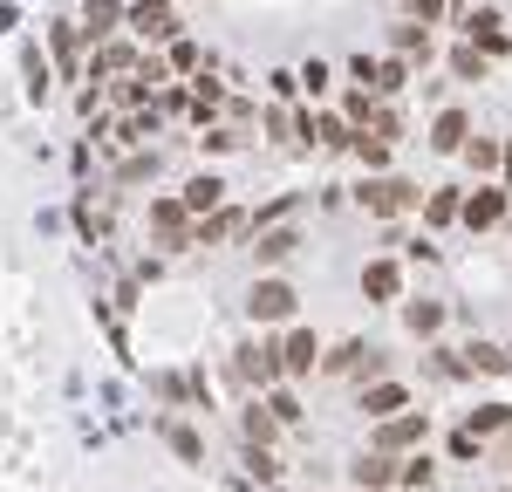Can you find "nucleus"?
Returning a JSON list of instances; mask_svg holds the SVG:
<instances>
[{
	"label": "nucleus",
	"mask_w": 512,
	"mask_h": 492,
	"mask_svg": "<svg viewBox=\"0 0 512 492\" xmlns=\"http://www.w3.org/2000/svg\"><path fill=\"white\" fill-rule=\"evenodd\" d=\"M144 233H151V246H158L164 260H171V253H198V219L185 212L178 192H151V205H144Z\"/></svg>",
	"instance_id": "1"
},
{
	"label": "nucleus",
	"mask_w": 512,
	"mask_h": 492,
	"mask_svg": "<svg viewBox=\"0 0 512 492\" xmlns=\"http://www.w3.org/2000/svg\"><path fill=\"white\" fill-rule=\"evenodd\" d=\"M369 219H383V226H396V219H410V212H424V185L417 178H396V171H383V178H362L349 192Z\"/></svg>",
	"instance_id": "2"
},
{
	"label": "nucleus",
	"mask_w": 512,
	"mask_h": 492,
	"mask_svg": "<svg viewBox=\"0 0 512 492\" xmlns=\"http://www.w3.org/2000/svg\"><path fill=\"white\" fill-rule=\"evenodd\" d=\"M226 369H233V383L246 390V397H267L274 383H287V369H280V342H274V335H260V342H239Z\"/></svg>",
	"instance_id": "3"
},
{
	"label": "nucleus",
	"mask_w": 512,
	"mask_h": 492,
	"mask_svg": "<svg viewBox=\"0 0 512 492\" xmlns=\"http://www.w3.org/2000/svg\"><path fill=\"white\" fill-rule=\"evenodd\" d=\"M246 315H253V328H294L301 294H294L287 274H253V287H246Z\"/></svg>",
	"instance_id": "4"
},
{
	"label": "nucleus",
	"mask_w": 512,
	"mask_h": 492,
	"mask_svg": "<svg viewBox=\"0 0 512 492\" xmlns=\"http://www.w3.org/2000/svg\"><path fill=\"white\" fill-rule=\"evenodd\" d=\"M41 48H48V62H55L62 82L89 76V35H82L76 21H48V28H41Z\"/></svg>",
	"instance_id": "5"
},
{
	"label": "nucleus",
	"mask_w": 512,
	"mask_h": 492,
	"mask_svg": "<svg viewBox=\"0 0 512 492\" xmlns=\"http://www.w3.org/2000/svg\"><path fill=\"white\" fill-rule=\"evenodd\" d=\"M123 35H137L144 48H171V41H185V21H178V7H158V0H130V21H123Z\"/></svg>",
	"instance_id": "6"
},
{
	"label": "nucleus",
	"mask_w": 512,
	"mask_h": 492,
	"mask_svg": "<svg viewBox=\"0 0 512 492\" xmlns=\"http://www.w3.org/2000/svg\"><path fill=\"white\" fill-rule=\"evenodd\" d=\"M424 438H431V410H403V417H390V424L369 431V451L410 458V451H424Z\"/></svg>",
	"instance_id": "7"
},
{
	"label": "nucleus",
	"mask_w": 512,
	"mask_h": 492,
	"mask_svg": "<svg viewBox=\"0 0 512 492\" xmlns=\"http://www.w3.org/2000/svg\"><path fill=\"white\" fill-rule=\"evenodd\" d=\"M458 35L472 41V48H485L492 62H506V55H512V28H506V14H499V7H472V14L458 21Z\"/></svg>",
	"instance_id": "8"
},
{
	"label": "nucleus",
	"mask_w": 512,
	"mask_h": 492,
	"mask_svg": "<svg viewBox=\"0 0 512 492\" xmlns=\"http://www.w3.org/2000/svg\"><path fill=\"white\" fill-rule=\"evenodd\" d=\"M478 130H472V110H458V103H444L431 117V130H424V144H431L437 158H465V144H472Z\"/></svg>",
	"instance_id": "9"
},
{
	"label": "nucleus",
	"mask_w": 512,
	"mask_h": 492,
	"mask_svg": "<svg viewBox=\"0 0 512 492\" xmlns=\"http://www.w3.org/2000/svg\"><path fill=\"white\" fill-rule=\"evenodd\" d=\"M321 356H328V349H321V335L315 328H280V369H287V383H301V376H315L321 369Z\"/></svg>",
	"instance_id": "10"
},
{
	"label": "nucleus",
	"mask_w": 512,
	"mask_h": 492,
	"mask_svg": "<svg viewBox=\"0 0 512 492\" xmlns=\"http://www.w3.org/2000/svg\"><path fill=\"white\" fill-rule=\"evenodd\" d=\"M396 479H403V458H390V451H355L349 458V492H396Z\"/></svg>",
	"instance_id": "11"
},
{
	"label": "nucleus",
	"mask_w": 512,
	"mask_h": 492,
	"mask_svg": "<svg viewBox=\"0 0 512 492\" xmlns=\"http://www.w3.org/2000/svg\"><path fill=\"white\" fill-rule=\"evenodd\" d=\"M123 21H130V0H82L76 28L89 35V48H103V41L123 35Z\"/></svg>",
	"instance_id": "12"
},
{
	"label": "nucleus",
	"mask_w": 512,
	"mask_h": 492,
	"mask_svg": "<svg viewBox=\"0 0 512 492\" xmlns=\"http://www.w3.org/2000/svg\"><path fill=\"white\" fill-rule=\"evenodd\" d=\"M246 253H253V267H260V274H280V267L301 253V226H267V233H253Z\"/></svg>",
	"instance_id": "13"
},
{
	"label": "nucleus",
	"mask_w": 512,
	"mask_h": 492,
	"mask_svg": "<svg viewBox=\"0 0 512 492\" xmlns=\"http://www.w3.org/2000/svg\"><path fill=\"white\" fill-rule=\"evenodd\" d=\"M301 144H315V151H349L355 130L342 110H301Z\"/></svg>",
	"instance_id": "14"
},
{
	"label": "nucleus",
	"mask_w": 512,
	"mask_h": 492,
	"mask_svg": "<svg viewBox=\"0 0 512 492\" xmlns=\"http://www.w3.org/2000/svg\"><path fill=\"white\" fill-rule=\"evenodd\" d=\"M158 438L171 445L178 465H205V431H198L192 417H178V410H158Z\"/></svg>",
	"instance_id": "15"
},
{
	"label": "nucleus",
	"mask_w": 512,
	"mask_h": 492,
	"mask_svg": "<svg viewBox=\"0 0 512 492\" xmlns=\"http://www.w3.org/2000/svg\"><path fill=\"white\" fill-rule=\"evenodd\" d=\"M362 301H396V308H403V260H396V253L362 260Z\"/></svg>",
	"instance_id": "16"
},
{
	"label": "nucleus",
	"mask_w": 512,
	"mask_h": 492,
	"mask_svg": "<svg viewBox=\"0 0 512 492\" xmlns=\"http://www.w3.org/2000/svg\"><path fill=\"white\" fill-rule=\"evenodd\" d=\"M226 192H233V185H226L219 171H192V178L178 185V199H185V212H192V219H212L219 205H233Z\"/></svg>",
	"instance_id": "17"
},
{
	"label": "nucleus",
	"mask_w": 512,
	"mask_h": 492,
	"mask_svg": "<svg viewBox=\"0 0 512 492\" xmlns=\"http://www.w3.org/2000/svg\"><path fill=\"white\" fill-rule=\"evenodd\" d=\"M451 226H465V185H431L424 192V233H451Z\"/></svg>",
	"instance_id": "18"
},
{
	"label": "nucleus",
	"mask_w": 512,
	"mask_h": 492,
	"mask_svg": "<svg viewBox=\"0 0 512 492\" xmlns=\"http://www.w3.org/2000/svg\"><path fill=\"white\" fill-rule=\"evenodd\" d=\"M506 205H512L506 185H472V192H465V233H492V226L506 219Z\"/></svg>",
	"instance_id": "19"
},
{
	"label": "nucleus",
	"mask_w": 512,
	"mask_h": 492,
	"mask_svg": "<svg viewBox=\"0 0 512 492\" xmlns=\"http://www.w3.org/2000/svg\"><path fill=\"white\" fill-rule=\"evenodd\" d=\"M396 315H403V328H410L417 342H437V335H444V322H451V308H444V301H431V294H403V308H396Z\"/></svg>",
	"instance_id": "20"
},
{
	"label": "nucleus",
	"mask_w": 512,
	"mask_h": 492,
	"mask_svg": "<svg viewBox=\"0 0 512 492\" xmlns=\"http://www.w3.org/2000/svg\"><path fill=\"white\" fill-rule=\"evenodd\" d=\"M390 55H403L410 69H431V55H437V35L424 28V21H410V14H403V21L390 28Z\"/></svg>",
	"instance_id": "21"
},
{
	"label": "nucleus",
	"mask_w": 512,
	"mask_h": 492,
	"mask_svg": "<svg viewBox=\"0 0 512 492\" xmlns=\"http://www.w3.org/2000/svg\"><path fill=\"white\" fill-rule=\"evenodd\" d=\"M48 89H55V62H48V48H41V41H21V96L41 110Z\"/></svg>",
	"instance_id": "22"
},
{
	"label": "nucleus",
	"mask_w": 512,
	"mask_h": 492,
	"mask_svg": "<svg viewBox=\"0 0 512 492\" xmlns=\"http://www.w3.org/2000/svg\"><path fill=\"white\" fill-rule=\"evenodd\" d=\"M233 240H253V212L219 205L212 219H198V246H233Z\"/></svg>",
	"instance_id": "23"
},
{
	"label": "nucleus",
	"mask_w": 512,
	"mask_h": 492,
	"mask_svg": "<svg viewBox=\"0 0 512 492\" xmlns=\"http://www.w3.org/2000/svg\"><path fill=\"white\" fill-rule=\"evenodd\" d=\"M403 410H410V383H396V376H383V383L362 390V417H369V424H390Z\"/></svg>",
	"instance_id": "24"
},
{
	"label": "nucleus",
	"mask_w": 512,
	"mask_h": 492,
	"mask_svg": "<svg viewBox=\"0 0 512 492\" xmlns=\"http://www.w3.org/2000/svg\"><path fill=\"white\" fill-rule=\"evenodd\" d=\"M158 171H164L158 144H151V151H123L117 171H110V185H117V192H137V185H158Z\"/></svg>",
	"instance_id": "25"
},
{
	"label": "nucleus",
	"mask_w": 512,
	"mask_h": 492,
	"mask_svg": "<svg viewBox=\"0 0 512 492\" xmlns=\"http://www.w3.org/2000/svg\"><path fill=\"white\" fill-rule=\"evenodd\" d=\"M239 431H246V445H260V451H274V438L287 431L274 410H267V397H246L239 404Z\"/></svg>",
	"instance_id": "26"
},
{
	"label": "nucleus",
	"mask_w": 512,
	"mask_h": 492,
	"mask_svg": "<svg viewBox=\"0 0 512 492\" xmlns=\"http://www.w3.org/2000/svg\"><path fill=\"white\" fill-rule=\"evenodd\" d=\"M465 431H472L478 445H499V438L512 431V404H506V397H492V404L465 410Z\"/></svg>",
	"instance_id": "27"
},
{
	"label": "nucleus",
	"mask_w": 512,
	"mask_h": 492,
	"mask_svg": "<svg viewBox=\"0 0 512 492\" xmlns=\"http://www.w3.org/2000/svg\"><path fill=\"white\" fill-rule=\"evenodd\" d=\"M499 164H506V137H472L465 144V171L478 185H499Z\"/></svg>",
	"instance_id": "28"
},
{
	"label": "nucleus",
	"mask_w": 512,
	"mask_h": 492,
	"mask_svg": "<svg viewBox=\"0 0 512 492\" xmlns=\"http://www.w3.org/2000/svg\"><path fill=\"white\" fill-rule=\"evenodd\" d=\"M349 158L362 164V178H383V171H390V158H396V144H383V137H376V130H355Z\"/></svg>",
	"instance_id": "29"
},
{
	"label": "nucleus",
	"mask_w": 512,
	"mask_h": 492,
	"mask_svg": "<svg viewBox=\"0 0 512 492\" xmlns=\"http://www.w3.org/2000/svg\"><path fill=\"white\" fill-rule=\"evenodd\" d=\"M260 137L267 144H301V110L294 103H267L260 110Z\"/></svg>",
	"instance_id": "30"
},
{
	"label": "nucleus",
	"mask_w": 512,
	"mask_h": 492,
	"mask_svg": "<svg viewBox=\"0 0 512 492\" xmlns=\"http://www.w3.org/2000/svg\"><path fill=\"white\" fill-rule=\"evenodd\" d=\"M465 369H472V376H506L512 349H506V342H478V335H472V342H465Z\"/></svg>",
	"instance_id": "31"
},
{
	"label": "nucleus",
	"mask_w": 512,
	"mask_h": 492,
	"mask_svg": "<svg viewBox=\"0 0 512 492\" xmlns=\"http://www.w3.org/2000/svg\"><path fill=\"white\" fill-rule=\"evenodd\" d=\"M151 103H158V89H151L144 76H117L110 82V110H123V117H137V110H151Z\"/></svg>",
	"instance_id": "32"
},
{
	"label": "nucleus",
	"mask_w": 512,
	"mask_h": 492,
	"mask_svg": "<svg viewBox=\"0 0 512 492\" xmlns=\"http://www.w3.org/2000/svg\"><path fill=\"white\" fill-rule=\"evenodd\" d=\"M164 62H171V82H192L198 69H219V62H212V55H205V48H198L192 35H185V41H171V48H164Z\"/></svg>",
	"instance_id": "33"
},
{
	"label": "nucleus",
	"mask_w": 512,
	"mask_h": 492,
	"mask_svg": "<svg viewBox=\"0 0 512 492\" xmlns=\"http://www.w3.org/2000/svg\"><path fill=\"white\" fill-rule=\"evenodd\" d=\"M444 69H451V82H485V76H492V55L472 48V41H458V48L444 55Z\"/></svg>",
	"instance_id": "34"
},
{
	"label": "nucleus",
	"mask_w": 512,
	"mask_h": 492,
	"mask_svg": "<svg viewBox=\"0 0 512 492\" xmlns=\"http://www.w3.org/2000/svg\"><path fill=\"white\" fill-rule=\"evenodd\" d=\"M294 212H301V192H274V199L253 205V233H267V226H294Z\"/></svg>",
	"instance_id": "35"
},
{
	"label": "nucleus",
	"mask_w": 512,
	"mask_h": 492,
	"mask_svg": "<svg viewBox=\"0 0 512 492\" xmlns=\"http://www.w3.org/2000/svg\"><path fill=\"white\" fill-rule=\"evenodd\" d=\"M403 89H417V69H410L403 55H383V62H376V96L390 103V96H403Z\"/></svg>",
	"instance_id": "36"
},
{
	"label": "nucleus",
	"mask_w": 512,
	"mask_h": 492,
	"mask_svg": "<svg viewBox=\"0 0 512 492\" xmlns=\"http://www.w3.org/2000/svg\"><path fill=\"white\" fill-rule=\"evenodd\" d=\"M362 356H369V342H362V335H349V342H335V349L321 356V376H355V369H362Z\"/></svg>",
	"instance_id": "37"
},
{
	"label": "nucleus",
	"mask_w": 512,
	"mask_h": 492,
	"mask_svg": "<svg viewBox=\"0 0 512 492\" xmlns=\"http://www.w3.org/2000/svg\"><path fill=\"white\" fill-rule=\"evenodd\" d=\"M342 117H349V130H369V123L383 117V96L376 89H349L342 96Z\"/></svg>",
	"instance_id": "38"
},
{
	"label": "nucleus",
	"mask_w": 512,
	"mask_h": 492,
	"mask_svg": "<svg viewBox=\"0 0 512 492\" xmlns=\"http://www.w3.org/2000/svg\"><path fill=\"white\" fill-rule=\"evenodd\" d=\"M198 151H205V158H233V151H246V130L212 123V130H198Z\"/></svg>",
	"instance_id": "39"
},
{
	"label": "nucleus",
	"mask_w": 512,
	"mask_h": 492,
	"mask_svg": "<svg viewBox=\"0 0 512 492\" xmlns=\"http://www.w3.org/2000/svg\"><path fill=\"white\" fill-rule=\"evenodd\" d=\"M431 486H437L431 451H410V458H403V479H396V492H431Z\"/></svg>",
	"instance_id": "40"
},
{
	"label": "nucleus",
	"mask_w": 512,
	"mask_h": 492,
	"mask_svg": "<svg viewBox=\"0 0 512 492\" xmlns=\"http://www.w3.org/2000/svg\"><path fill=\"white\" fill-rule=\"evenodd\" d=\"M328 89H335V69H328L321 55H308V62H301V96H315V110H321Z\"/></svg>",
	"instance_id": "41"
},
{
	"label": "nucleus",
	"mask_w": 512,
	"mask_h": 492,
	"mask_svg": "<svg viewBox=\"0 0 512 492\" xmlns=\"http://www.w3.org/2000/svg\"><path fill=\"white\" fill-rule=\"evenodd\" d=\"M246 479L274 492V479H280V458H274V451H260V445H246Z\"/></svg>",
	"instance_id": "42"
},
{
	"label": "nucleus",
	"mask_w": 512,
	"mask_h": 492,
	"mask_svg": "<svg viewBox=\"0 0 512 492\" xmlns=\"http://www.w3.org/2000/svg\"><path fill=\"white\" fill-rule=\"evenodd\" d=\"M96 328L110 335V349H117L123 363H130V335H123V315H117V308H110V301H96Z\"/></svg>",
	"instance_id": "43"
},
{
	"label": "nucleus",
	"mask_w": 512,
	"mask_h": 492,
	"mask_svg": "<svg viewBox=\"0 0 512 492\" xmlns=\"http://www.w3.org/2000/svg\"><path fill=\"white\" fill-rule=\"evenodd\" d=\"M437 376V383H458V376H472V369H465V349H431V363H424Z\"/></svg>",
	"instance_id": "44"
},
{
	"label": "nucleus",
	"mask_w": 512,
	"mask_h": 492,
	"mask_svg": "<svg viewBox=\"0 0 512 492\" xmlns=\"http://www.w3.org/2000/svg\"><path fill=\"white\" fill-rule=\"evenodd\" d=\"M267 410H274L280 424H301V417H308V410H301V397H294V383H274V390H267Z\"/></svg>",
	"instance_id": "45"
},
{
	"label": "nucleus",
	"mask_w": 512,
	"mask_h": 492,
	"mask_svg": "<svg viewBox=\"0 0 512 492\" xmlns=\"http://www.w3.org/2000/svg\"><path fill=\"white\" fill-rule=\"evenodd\" d=\"M158 110H164V123H171V117H192V82H164V89H158Z\"/></svg>",
	"instance_id": "46"
},
{
	"label": "nucleus",
	"mask_w": 512,
	"mask_h": 492,
	"mask_svg": "<svg viewBox=\"0 0 512 492\" xmlns=\"http://www.w3.org/2000/svg\"><path fill=\"white\" fill-rule=\"evenodd\" d=\"M410 21H424V28H444V21H458V14H451V0H410Z\"/></svg>",
	"instance_id": "47"
},
{
	"label": "nucleus",
	"mask_w": 512,
	"mask_h": 492,
	"mask_svg": "<svg viewBox=\"0 0 512 492\" xmlns=\"http://www.w3.org/2000/svg\"><path fill=\"white\" fill-rule=\"evenodd\" d=\"M444 451H451L458 465H472V458H485V445H478V438H472V431H465V424H458V431L444 438Z\"/></svg>",
	"instance_id": "48"
},
{
	"label": "nucleus",
	"mask_w": 512,
	"mask_h": 492,
	"mask_svg": "<svg viewBox=\"0 0 512 492\" xmlns=\"http://www.w3.org/2000/svg\"><path fill=\"white\" fill-rule=\"evenodd\" d=\"M267 89H274V103H294V96H301V69H274Z\"/></svg>",
	"instance_id": "49"
},
{
	"label": "nucleus",
	"mask_w": 512,
	"mask_h": 492,
	"mask_svg": "<svg viewBox=\"0 0 512 492\" xmlns=\"http://www.w3.org/2000/svg\"><path fill=\"white\" fill-rule=\"evenodd\" d=\"M383 376H390V356H383V349H369V356H362V369H355V383L369 390V383H383Z\"/></svg>",
	"instance_id": "50"
},
{
	"label": "nucleus",
	"mask_w": 512,
	"mask_h": 492,
	"mask_svg": "<svg viewBox=\"0 0 512 492\" xmlns=\"http://www.w3.org/2000/svg\"><path fill=\"white\" fill-rule=\"evenodd\" d=\"M369 130H376L383 144H403V110H390V103H383V117L369 123Z\"/></svg>",
	"instance_id": "51"
},
{
	"label": "nucleus",
	"mask_w": 512,
	"mask_h": 492,
	"mask_svg": "<svg viewBox=\"0 0 512 492\" xmlns=\"http://www.w3.org/2000/svg\"><path fill=\"white\" fill-rule=\"evenodd\" d=\"M376 62H383V55H349V76H355V89H376Z\"/></svg>",
	"instance_id": "52"
},
{
	"label": "nucleus",
	"mask_w": 512,
	"mask_h": 492,
	"mask_svg": "<svg viewBox=\"0 0 512 492\" xmlns=\"http://www.w3.org/2000/svg\"><path fill=\"white\" fill-rule=\"evenodd\" d=\"M403 260H424V267H431V260H437V240H431V233H417V240H403Z\"/></svg>",
	"instance_id": "53"
},
{
	"label": "nucleus",
	"mask_w": 512,
	"mask_h": 492,
	"mask_svg": "<svg viewBox=\"0 0 512 492\" xmlns=\"http://www.w3.org/2000/svg\"><path fill=\"white\" fill-rule=\"evenodd\" d=\"M137 281H144V287L164 281V253H144V260H137Z\"/></svg>",
	"instance_id": "54"
},
{
	"label": "nucleus",
	"mask_w": 512,
	"mask_h": 492,
	"mask_svg": "<svg viewBox=\"0 0 512 492\" xmlns=\"http://www.w3.org/2000/svg\"><path fill=\"white\" fill-rule=\"evenodd\" d=\"M7 28H21V7H14V0H0V35H7Z\"/></svg>",
	"instance_id": "55"
},
{
	"label": "nucleus",
	"mask_w": 512,
	"mask_h": 492,
	"mask_svg": "<svg viewBox=\"0 0 512 492\" xmlns=\"http://www.w3.org/2000/svg\"><path fill=\"white\" fill-rule=\"evenodd\" d=\"M499 185L512 192V137H506V164H499Z\"/></svg>",
	"instance_id": "56"
},
{
	"label": "nucleus",
	"mask_w": 512,
	"mask_h": 492,
	"mask_svg": "<svg viewBox=\"0 0 512 492\" xmlns=\"http://www.w3.org/2000/svg\"><path fill=\"white\" fill-rule=\"evenodd\" d=\"M472 7H485V0H451V14H458V21H465V14H472Z\"/></svg>",
	"instance_id": "57"
},
{
	"label": "nucleus",
	"mask_w": 512,
	"mask_h": 492,
	"mask_svg": "<svg viewBox=\"0 0 512 492\" xmlns=\"http://www.w3.org/2000/svg\"><path fill=\"white\" fill-rule=\"evenodd\" d=\"M499 451H506V458H512V431H506V438H499Z\"/></svg>",
	"instance_id": "58"
},
{
	"label": "nucleus",
	"mask_w": 512,
	"mask_h": 492,
	"mask_svg": "<svg viewBox=\"0 0 512 492\" xmlns=\"http://www.w3.org/2000/svg\"><path fill=\"white\" fill-rule=\"evenodd\" d=\"M158 7H178V0H158Z\"/></svg>",
	"instance_id": "59"
},
{
	"label": "nucleus",
	"mask_w": 512,
	"mask_h": 492,
	"mask_svg": "<svg viewBox=\"0 0 512 492\" xmlns=\"http://www.w3.org/2000/svg\"><path fill=\"white\" fill-rule=\"evenodd\" d=\"M506 349H512V342H506Z\"/></svg>",
	"instance_id": "60"
},
{
	"label": "nucleus",
	"mask_w": 512,
	"mask_h": 492,
	"mask_svg": "<svg viewBox=\"0 0 512 492\" xmlns=\"http://www.w3.org/2000/svg\"><path fill=\"white\" fill-rule=\"evenodd\" d=\"M506 492H512V486H506Z\"/></svg>",
	"instance_id": "61"
}]
</instances>
